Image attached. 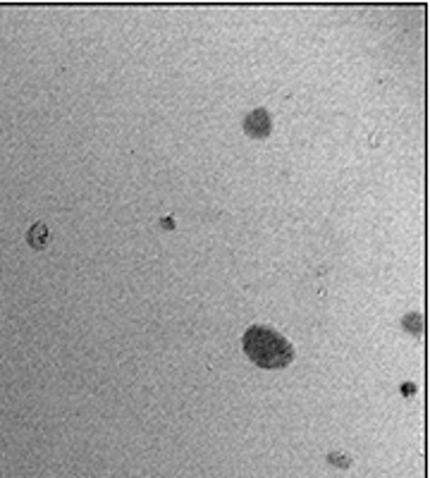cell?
I'll use <instances>...</instances> for the list:
<instances>
[{
  "label": "cell",
  "mask_w": 430,
  "mask_h": 478,
  "mask_svg": "<svg viewBox=\"0 0 430 478\" xmlns=\"http://www.w3.org/2000/svg\"><path fill=\"white\" fill-rule=\"evenodd\" d=\"M244 352L261 369H284L294 361L292 342L268 325H251L242 337Z\"/></svg>",
  "instance_id": "1"
},
{
  "label": "cell",
  "mask_w": 430,
  "mask_h": 478,
  "mask_svg": "<svg viewBox=\"0 0 430 478\" xmlns=\"http://www.w3.org/2000/svg\"><path fill=\"white\" fill-rule=\"evenodd\" d=\"M244 130H247V134L256 137V139L268 137V134H270V130H272V118H270V113H268L266 108L251 110L247 118H244Z\"/></svg>",
  "instance_id": "2"
},
{
  "label": "cell",
  "mask_w": 430,
  "mask_h": 478,
  "mask_svg": "<svg viewBox=\"0 0 430 478\" xmlns=\"http://www.w3.org/2000/svg\"><path fill=\"white\" fill-rule=\"evenodd\" d=\"M26 242H29V247L36 249V252L46 249L50 242V232H48L46 222H33L29 227V232H26Z\"/></svg>",
  "instance_id": "3"
}]
</instances>
